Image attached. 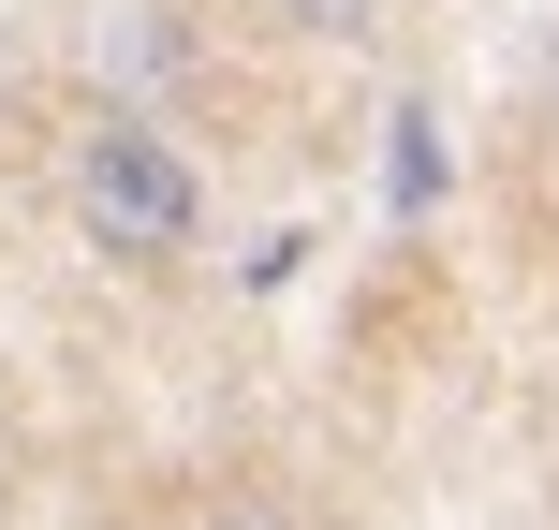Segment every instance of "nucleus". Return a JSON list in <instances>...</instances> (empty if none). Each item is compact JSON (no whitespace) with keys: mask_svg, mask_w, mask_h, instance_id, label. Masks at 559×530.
<instances>
[{"mask_svg":"<svg viewBox=\"0 0 559 530\" xmlns=\"http://www.w3.org/2000/svg\"><path fill=\"white\" fill-rule=\"evenodd\" d=\"M206 530H280V516H265V502H222V516H206Z\"/></svg>","mask_w":559,"mask_h":530,"instance_id":"3","label":"nucleus"},{"mask_svg":"<svg viewBox=\"0 0 559 530\" xmlns=\"http://www.w3.org/2000/svg\"><path fill=\"white\" fill-rule=\"evenodd\" d=\"M74 222H88V251H118V266H177L206 236V192H192V163H177L147 118H104V133L74 148Z\"/></svg>","mask_w":559,"mask_h":530,"instance_id":"1","label":"nucleus"},{"mask_svg":"<svg viewBox=\"0 0 559 530\" xmlns=\"http://www.w3.org/2000/svg\"><path fill=\"white\" fill-rule=\"evenodd\" d=\"M280 15H295V30H338V45H354V30L383 15V0H280Z\"/></svg>","mask_w":559,"mask_h":530,"instance_id":"2","label":"nucleus"},{"mask_svg":"<svg viewBox=\"0 0 559 530\" xmlns=\"http://www.w3.org/2000/svg\"><path fill=\"white\" fill-rule=\"evenodd\" d=\"M0 118H15V59H0Z\"/></svg>","mask_w":559,"mask_h":530,"instance_id":"4","label":"nucleus"}]
</instances>
